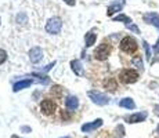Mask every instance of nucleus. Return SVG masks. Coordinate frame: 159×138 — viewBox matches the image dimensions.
I'll return each instance as SVG.
<instances>
[{"label": "nucleus", "mask_w": 159, "mask_h": 138, "mask_svg": "<svg viewBox=\"0 0 159 138\" xmlns=\"http://www.w3.org/2000/svg\"><path fill=\"white\" fill-rule=\"evenodd\" d=\"M119 80L125 84H131L139 80V73L134 69H123L119 73Z\"/></svg>", "instance_id": "obj_2"}, {"label": "nucleus", "mask_w": 159, "mask_h": 138, "mask_svg": "<svg viewBox=\"0 0 159 138\" xmlns=\"http://www.w3.org/2000/svg\"><path fill=\"white\" fill-rule=\"evenodd\" d=\"M62 29V20L60 17H53L47 21L46 24V30H47L50 35H58Z\"/></svg>", "instance_id": "obj_1"}, {"label": "nucleus", "mask_w": 159, "mask_h": 138, "mask_svg": "<svg viewBox=\"0 0 159 138\" xmlns=\"http://www.w3.org/2000/svg\"><path fill=\"white\" fill-rule=\"evenodd\" d=\"M17 22L18 24H25V22H28V18H26V15L25 14H20V15H17Z\"/></svg>", "instance_id": "obj_21"}, {"label": "nucleus", "mask_w": 159, "mask_h": 138, "mask_svg": "<svg viewBox=\"0 0 159 138\" xmlns=\"http://www.w3.org/2000/svg\"><path fill=\"white\" fill-rule=\"evenodd\" d=\"M42 58H43V51H42L40 47L30 48V51H29V60H30V62L38 64L39 61L42 60Z\"/></svg>", "instance_id": "obj_9"}, {"label": "nucleus", "mask_w": 159, "mask_h": 138, "mask_svg": "<svg viewBox=\"0 0 159 138\" xmlns=\"http://www.w3.org/2000/svg\"><path fill=\"white\" fill-rule=\"evenodd\" d=\"M96 40H97V33L94 32V30L87 32L86 36H84V43H86V47H91V46L96 43Z\"/></svg>", "instance_id": "obj_13"}, {"label": "nucleus", "mask_w": 159, "mask_h": 138, "mask_svg": "<svg viewBox=\"0 0 159 138\" xmlns=\"http://www.w3.org/2000/svg\"><path fill=\"white\" fill-rule=\"evenodd\" d=\"M104 87L109 91H115L116 88H118V83H116V80L114 78H108L105 82H104Z\"/></svg>", "instance_id": "obj_17"}, {"label": "nucleus", "mask_w": 159, "mask_h": 138, "mask_svg": "<svg viewBox=\"0 0 159 138\" xmlns=\"http://www.w3.org/2000/svg\"><path fill=\"white\" fill-rule=\"evenodd\" d=\"M154 112H155V115H157V116H159V104H158V105H155Z\"/></svg>", "instance_id": "obj_27"}, {"label": "nucleus", "mask_w": 159, "mask_h": 138, "mask_svg": "<svg viewBox=\"0 0 159 138\" xmlns=\"http://www.w3.org/2000/svg\"><path fill=\"white\" fill-rule=\"evenodd\" d=\"M11 138H20L18 136H11Z\"/></svg>", "instance_id": "obj_29"}, {"label": "nucleus", "mask_w": 159, "mask_h": 138, "mask_svg": "<svg viewBox=\"0 0 159 138\" xmlns=\"http://www.w3.org/2000/svg\"><path fill=\"white\" fill-rule=\"evenodd\" d=\"M143 46H144V50H145V57L147 60H151V48H149V44L147 42H143Z\"/></svg>", "instance_id": "obj_19"}, {"label": "nucleus", "mask_w": 159, "mask_h": 138, "mask_svg": "<svg viewBox=\"0 0 159 138\" xmlns=\"http://www.w3.org/2000/svg\"><path fill=\"white\" fill-rule=\"evenodd\" d=\"M133 64L137 66L139 69H143V61H141V57H136L133 60Z\"/></svg>", "instance_id": "obj_20"}, {"label": "nucleus", "mask_w": 159, "mask_h": 138, "mask_svg": "<svg viewBox=\"0 0 159 138\" xmlns=\"http://www.w3.org/2000/svg\"><path fill=\"white\" fill-rule=\"evenodd\" d=\"M71 68H72L73 72H75V75H78V76L83 75V66H82L80 61H78V60L71 61Z\"/></svg>", "instance_id": "obj_15"}, {"label": "nucleus", "mask_w": 159, "mask_h": 138, "mask_svg": "<svg viewBox=\"0 0 159 138\" xmlns=\"http://www.w3.org/2000/svg\"><path fill=\"white\" fill-rule=\"evenodd\" d=\"M143 18H144V22L151 24V25L157 26L159 29V14H157V13H147V14H144V17Z\"/></svg>", "instance_id": "obj_11"}, {"label": "nucleus", "mask_w": 159, "mask_h": 138, "mask_svg": "<svg viewBox=\"0 0 159 138\" xmlns=\"http://www.w3.org/2000/svg\"><path fill=\"white\" fill-rule=\"evenodd\" d=\"M21 130H22V131H25V133H29V131H30V128H29V127H22V128H21Z\"/></svg>", "instance_id": "obj_28"}, {"label": "nucleus", "mask_w": 159, "mask_h": 138, "mask_svg": "<svg viewBox=\"0 0 159 138\" xmlns=\"http://www.w3.org/2000/svg\"><path fill=\"white\" fill-rule=\"evenodd\" d=\"M62 138H69V137H62Z\"/></svg>", "instance_id": "obj_31"}, {"label": "nucleus", "mask_w": 159, "mask_h": 138, "mask_svg": "<svg viewBox=\"0 0 159 138\" xmlns=\"http://www.w3.org/2000/svg\"><path fill=\"white\" fill-rule=\"evenodd\" d=\"M147 116H148V113L145 110L144 112H137L130 116H126V122L127 123H141V122H144L147 119Z\"/></svg>", "instance_id": "obj_8"}, {"label": "nucleus", "mask_w": 159, "mask_h": 138, "mask_svg": "<svg viewBox=\"0 0 159 138\" xmlns=\"http://www.w3.org/2000/svg\"><path fill=\"white\" fill-rule=\"evenodd\" d=\"M40 110L44 113L46 116H50L53 115L54 112L57 110V106H56V102L51 100H43L40 104Z\"/></svg>", "instance_id": "obj_6"}, {"label": "nucleus", "mask_w": 159, "mask_h": 138, "mask_svg": "<svg viewBox=\"0 0 159 138\" xmlns=\"http://www.w3.org/2000/svg\"><path fill=\"white\" fill-rule=\"evenodd\" d=\"M123 6H125V0H116V2L111 3V4L108 6V8H107V15H108V17H111V15H114L115 13L122 11Z\"/></svg>", "instance_id": "obj_7"}, {"label": "nucleus", "mask_w": 159, "mask_h": 138, "mask_svg": "<svg viewBox=\"0 0 159 138\" xmlns=\"http://www.w3.org/2000/svg\"><path fill=\"white\" fill-rule=\"evenodd\" d=\"M119 106L122 108H126V109H134L136 108V104L131 98H123V100L119 101Z\"/></svg>", "instance_id": "obj_16"}, {"label": "nucleus", "mask_w": 159, "mask_h": 138, "mask_svg": "<svg viewBox=\"0 0 159 138\" xmlns=\"http://www.w3.org/2000/svg\"><path fill=\"white\" fill-rule=\"evenodd\" d=\"M120 50L123 53H127V54H131L137 50V42L136 39L130 38V36H126V38L122 39L120 42Z\"/></svg>", "instance_id": "obj_4"}, {"label": "nucleus", "mask_w": 159, "mask_h": 138, "mask_svg": "<svg viewBox=\"0 0 159 138\" xmlns=\"http://www.w3.org/2000/svg\"><path fill=\"white\" fill-rule=\"evenodd\" d=\"M101 126H102V119H97V120L91 122V123H86L82 126V131H83V133H90V131L97 130V128L101 127Z\"/></svg>", "instance_id": "obj_10"}, {"label": "nucleus", "mask_w": 159, "mask_h": 138, "mask_svg": "<svg viewBox=\"0 0 159 138\" xmlns=\"http://www.w3.org/2000/svg\"><path fill=\"white\" fill-rule=\"evenodd\" d=\"M32 84V80L30 79H25V80H21V82H17L13 86V90L17 93V91H20V90H24V88H26V87H29V86Z\"/></svg>", "instance_id": "obj_14"}, {"label": "nucleus", "mask_w": 159, "mask_h": 138, "mask_svg": "<svg viewBox=\"0 0 159 138\" xmlns=\"http://www.w3.org/2000/svg\"><path fill=\"white\" fill-rule=\"evenodd\" d=\"M111 51H112L111 46L107 44V43H101V44L94 50V58L98 61H105L107 58L111 55Z\"/></svg>", "instance_id": "obj_3"}, {"label": "nucleus", "mask_w": 159, "mask_h": 138, "mask_svg": "<svg viewBox=\"0 0 159 138\" xmlns=\"http://www.w3.org/2000/svg\"><path fill=\"white\" fill-rule=\"evenodd\" d=\"M112 20L115 21V22H125L126 25H129V24H131V20L127 15H125V14H119V15H116V17H114Z\"/></svg>", "instance_id": "obj_18"}, {"label": "nucleus", "mask_w": 159, "mask_h": 138, "mask_svg": "<svg viewBox=\"0 0 159 138\" xmlns=\"http://www.w3.org/2000/svg\"><path fill=\"white\" fill-rule=\"evenodd\" d=\"M126 28L127 29H130L131 32H134V33H140V29L134 25V24H129V25H126Z\"/></svg>", "instance_id": "obj_23"}, {"label": "nucleus", "mask_w": 159, "mask_h": 138, "mask_svg": "<svg viewBox=\"0 0 159 138\" xmlns=\"http://www.w3.org/2000/svg\"><path fill=\"white\" fill-rule=\"evenodd\" d=\"M154 51H155V54H159V39H158L157 44L154 46Z\"/></svg>", "instance_id": "obj_25"}, {"label": "nucleus", "mask_w": 159, "mask_h": 138, "mask_svg": "<svg viewBox=\"0 0 159 138\" xmlns=\"http://www.w3.org/2000/svg\"><path fill=\"white\" fill-rule=\"evenodd\" d=\"M65 106H66V108H68L69 110H75V109L79 106V100H78V97H75V96L66 97V100H65Z\"/></svg>", "instance_id": "obj_12"}, {"label": "nucleus", "mask_w": 159, "mask_h": 138, "mask_svg": "<svg viewBox=\"0 0 159 138\" xmlns=\"http://www.w3.org/2000/svg\"><path fill=\"white\" fill-rule=\"evenodd\" d=\"M64 2H65L68 6H75V3H76L75 0H64Z\"/></svg>", "instance_id": "obj_26"}, {"label": "nucleus", "mask_w": 159, "mask_h": 138, "mask_svg": "<svg viewBox=\"0 0 159 138\" xmlns=\"http://www.w3.org/2000/svg\"><path fill=\"white\" fill-rule=\"evenodd\" d=\"M89 97H90V100L93 101L94 104H97V105H100V106H104V105H107V104H109V98L107 97L105 94L100 93V91H97V90L89 91Z\"/></svg>", "instance_id": "obj_5"}, {"label": "nucleus", "mask_w": 159, "mask_h": 138, "mask_svg": "<svg viewBox=\"0 0 159 138\" xmlns=\"http://www.w3.org/2000/svg\"><path fill=\"white\" fill-rule=\"evenodd\" d=\"M157 133L159 134V124H158V127H157Z\"/></svg>", "instance_id": "obj_30"}, {"label": "nucleus", "mask_w": 159, "mask_h": 138, "mask_svg": "<svg viewBox=\"0 0 159 138\" xmlns=\"http://www.w3.org/2000/svg\"><path fill=\"white\" fill-rule=\"evenodd\" d=\"M6 60H7V53H6L4 50H2V48H0V65H2V64H4Z\"/></svg>", "instance_id": "obj_22"}, {"label": "nucleus", "mask_w": 159, "mask_h": 138, "mask_svg": "<svg viewBox=\"0 0 159 138\" xmlns=\"http://www.w3.org/2000/svg\"><path fill=\"white\" fill-rule=\"evenodd\" d=\"M54 65H56V62H51V64H48V65H47V66H46V68H44L43 70H44V72H47V70H50V69H51V68H53V66H54Z\"/></svg>", "instance_id": "obj_24"}]
</instances>
